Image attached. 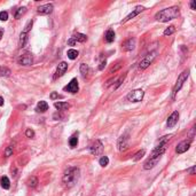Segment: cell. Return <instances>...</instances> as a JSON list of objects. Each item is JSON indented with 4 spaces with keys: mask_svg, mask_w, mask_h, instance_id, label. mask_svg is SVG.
Listing matches in <instances>:
<instances>
[{
    "mask_svg": "<svg viewBox=\"0 0 196 196\" xmlns=\"http://www.w3.org/2000/svg\"><path fill=\"white\" fill-rule=\"evenodd\" d=\"M180 15V10H179V7L177 6H173V7H169V8H165L163 10H160L156 15H155V18L156 21L158 22H169L171 20H174L177 18L178 16Z\"/></svg>",
    "mask_w": 196,
    "mask_h": 196,
    "instance_id": "6da1fadb",
    "label": "cell"
},
{
    "mask_svg": "<svg viewBox=\"0 0 196 196\" xmlns=\"http://www.w3.org/2000/svg\"><path fill=\"white\" fill-rule=\"evenodd\" d=\"M79 179V169L78 168H75V166H71L69 168L64 174H63V178H62V181L63 184L70 188V187H74L76 185V182L78 181Z\"/></svg>",
    "mask_w": 196,
    "mask_h": 196,
    "instance_id": "7a4b0ae2",
    "label": "cell"
},
{
    "mask_svg": "<svg viewBox=\"0 0 196 196\" xmlns=\"http://www.w3.org/2000/svg\"><path fill=\"white\" fill-rule=\"evenodd\" d=\"M189 77V70H185L180 76H179V78H178V80H177V83H176V85H174V87H173V99L176 98V94L180 91V89L182 87V85L185 84V82L187 80V78Z\"/></svg>",
    "mask_w": 196,
    "mask_h": 196,
    "instance_id": "3957f363",
    "label": "cell"
},
{
    "mask_svg": "<svg viewBox=\"0 0 196 196\" xmlns=\"http://www.w3.org/2000/svg\"><path fill=\"white\" fill-rule=\"evenodd\" d=\"M143 95H145V92L142 90H134L126 95V100L130 102H140L143 99Z\"/></svg>",
    "mask_w": 196,
    "mask_h": 196,
    "instance_id": "277c9868",
    "label": "cell"
},
{
    "mask_svg": "<svg viewBox=\"0 0 196 196\" xmlns=\"http://www.w3.org/2000/svg\"><path fill=\"white\" fill-rule=\"evenodd\" d=\"M17 62H18V64H21V66H31L32 62H33V57H32L31 53L25 52V53H23L22 55H20Z\"/></svg>",
    "mask_w": 196,
    "mask_h": 196,
    "instance_id": "5b68a950",
    "label": "cell"
},
{
    "mask_svg": "<svg viewBox=\"0 0 196 196\" xmlns=\"http://www.w3.org/2000/svg\"><path fill=\"white\" fill-rule=\"evenodd\" d=\"M90 151H91L93 155H95V156L101 155L102 151H103V145H102V142H101L100 140L93 141L92 145L90 146Z\"/></svg>",
    "mask_w": 196,
    "mask_h": 196,
    "instance_id": "8992f818",
    "label": "cell"
},
{
    "mask_svg": "<svg viewBox=\"0 0 196 196\" xmlns=\"http://www.w3.org/2000/svg\"><path fill=\"white\" fill-rule=\"evenodd\" d=\"M155 57H156V52H151V53H149L148 55H146V57L140 62V64H139V68L140 69H146V68H148L149 67V64L155 60Z\"/></svg>",
    "mask_w": 196,
    "mask_h": 196,
    "instance_id": "52a82bcc",
    "label": "cell"
},
{
    "mask_svg": "<svg viewBox=\"0 0 196 196\" xmlns=\"http://www.w3.org/2000/svg\"><path fill=\"white\" fill-rule=\"evenodd\" d=\"M117 147L120 151H124L128 148V135L125 134V135H122L118 141H117Z\"/></svg>",
    "mask_w": 196,
    "mask_h": 196,
    "instance_id": "ba28073f",
    "label": "cell"
},
{
    "mask_svg": "<svg viewBox=\"0 0 196 196\" xmlns=\"http://www.w3.org/2000/svg\"><path fill=\"white\" fill-rule=\"evenodd\" d=\"M191 143H192V140H185V141H181V142L177 146V148H176L177 154H184V153H186V151L189 149Z\"/></svg>",
    "mask_w": 196,
    "mask_h": 196,
    "instance_id": "9c48e42d",
    "label": "cell"
},
{
    "mask_svg": "<svg viewBox=\"0 0 196 196\" xmlns=\"http://www.w3.org/2000/svg\"><path fill=\"white\" fill-rule=\"evenodd\" d=\"M78 90H79V87H78V80L76 79V78H74V79H71V82L64 87V91H67V92H70V93H72V94H75V93H77L78 92Z\"/></svg>",
    "mask_w": 196,
    "mask_h": 196,
    "instance_id": "30bf717a",
    "label": "cell"
},
{
    "mask_svg": "<svg viewBox=\"0 0 196 196\" xmlns=\"http://www.w3.org/2000/svg\"><path fill=\"white\" fill-rule=\"evenodd\" d=\"M53 11V5L52 3H46V5H43L40 7H38L37 9V13L40 14V15H48Z\"/></svg>",
    "mask_w": 196,
    "mask_h": 196,
    "instance_id": "8fae6325",
    "label": "cell"
},
{
    "mask_svg": "<svg viewBox=\"0 0 196 196\" xmlns=\"http://www.w3.org/2000/svg\"><path fill=\"white\" fill-rule=\"evenodd\" d=\"M145 10V7H142V6H137L134 9H133V11H131L124 20H123V23H125V22H127V21H130V20H132L133 17H135L139 13H141V11H143Z\"/></svg>",
    "mask_w": 196,
    "mask_h": 196,
    "instance_id": "7c38bea8",
    "label": "cell"
},
{
    "mask_svg": "<svg viewBox=\"0 0 196 196\" xmlns=\"http://www.w3.org/2000/svg\"><path fill=\"white\" fill-rule=\"evenodd\" d=\"M68 70V64L66 62H61L56 69V72H55V76H54V79H56L57 77H62Z\"/></svg>",
    "mask_w": 196,
    "mask_h": 196,
    "instance_id": "4fadbf2b",
    "label": "cell"
},
{
    "mask_svg": "<svg viewBox=\"0 0 196 196\" xmlns=\"http://www.w3.org/2000/svg\"><path fill=\"white\" fill-rule=\"evenodd\" d=\"M178 119H179V112L178 111H173L172 114H171V116L168 118V126L169 127H173V126H176V124L178 123Z\"/></svg>",
    "mask_w": 196,
    "mask_h": 196,
    "instance_id": "5bb4252c",
    "label": "cell"
},
{
    "mask_svg": "<svg viewBox=\"0 0 196 196\" xmlns=\"http://www.w3.org/2000/svg\"><path fill=\"white\" fill-rule=\"evenodd\" d=\"M134 47H135V39L134 38H130L126 41H124V44H123L124 51H132V49H134Z\"/></svg>",
    "mask_w": 196,
    "mask_h": 196,
    "instance_id": "9a60e30c",
    "label": "cell"
},
{
    "mask_svg": "<svg viewBox=\"0 0 196 196\" xmlns=\"http://www.w3.org/2000/svg\"><path fill=\"white\" fill-rule=\"evenodd\" d=\"M158 158H148L146 162H145V164H143V169L145 170H149V169H153L157 163H158Z\"/></svg>",
    "mask_w": 196,
    "mask_h": 196,
    "instance_id": "2e32d148",
    "label": "cell"
},
{
    "mask_svg": "<svg viewBox=\"0 0 196 196\" xmlns=\"http://www.w3.org/2000/svg\"><path fill=\"white\" fill-rule=\"evenodd\" d=\"M36 110L38 112H45L46 110H48V103L46 101H39L36 107Z\"/></svg>",
    "mask_w": 196,
    "mask_h": 196,
    "instance_id": "e0dca14e",
    "label": "cell"
},
{
    "mask_svg": "<svg viewBox=\"0 0 196 196\" xmlns=\"http://www.w3.org/2000/svg\"><path fill=\"white\" fill-rule=\"evenodd\" d=\"M54 107L56 109H59L60 111H63V110H67L70 108V104L67 103V102H55L54 103Z\"/></svg>",
    "mask_w": 196,
    "mask_h": 196,
    "instance_id": "ac0fdd59",
    "label": "cell"
},
{
    "mask_svg": "<svg viewBox=\"0 0 196 196\" xmlns=\"http://www.w3.org/2000/svg\"><path fill=\"white\" fill-rule=\"evenodd\" d=\"M104 38H105V41L107 43H112L115 40V32H114V30H108L105 32Z\"/></svg>",
    "mask_w": 196,
    "mask_h": 196,
    "instance_id": "d6986e66",
    "label": "cell"
},
{
    "mask_svg": "<svg viewBox=\"0 0 196 196\" xmlns=\"http://www.w3.org/2000/svg\"><path fill=\"white\" fill-rule=\"evenodd\" d=\"M0 184H1V187L3 189H9V187H10V181H9V179L7 177H1Z\"/></svg>",
    "mask_w": 196,
    "mask_h": 196,
    "instance_id": "ffe728a7",
    "label": "cell"
},
{
    "mask_svg": "<svg viewBox=\"0 0 196 196\" xmlns=\"http://www.w3.org/2000/svg\"><path fill=\"white\" fill-rule=\"evenodd\" d=\"M72 38L75 39V41H79V43H84V41L87 40V37L85 34H83V33H76Z\"/></svg>",
    "mask_w": 196,
    "mask_h": 196,
    "instance_id": "44dd1931",
    "label": "cell"
},
{
    "mask_svg": "<svg viewBox=\"0 0 196 196\" xmlns=\"http://www.w3.org/2000/svg\"><path fill=\"white\" fill-rule=\"evenodd\" d=\"M69 145H70L71 148L77 147V145H78V135H77V134H74V135L69 139Z\"/></svg>",
    "mask_w": 196,
    "mask_h": 196,
    "instance_id": "7402d4cb",
    "label": "cell"
},
{
    "mask_svg": "<svg viewBox=\"0 0 196 196\" xmlns=\"http://www.w3.org/2000/svg\"><path fill=\"white\" fill-rule=\"evenodd\" d=\"M25 13H26V7H20L15 13V18H17V20L21 18Z\"/></svg>",
    "mask_w": 196,
    "mask_h": 196,
    "instance_id": "603a6c76",
    "label": "cell"
},
{
    "mask_svg": "<svg viewBox=\"0 0 196 196\" xmlns=\"http://www.w3.org/2000/svg\"><path fill=\"white\" fill-rule=\"evenodd\" d=\"M26 41H28V34L24 33V32H22L21 36H20V47H24L25 44H26Z\"/></svg>",
    "mask_w": 196,
    "mask_h": 196,
    "instance_id": "cb8c5ba5",
    "label": "cell"
},
{
    "mask_svg": "<svg viewBox=\"0 0 196 196\" xmlns=\"http://www.w3.org/2000/svg\"><path fill=\"white\" fill-rule=\"evenodd\" d=\"M10 74H11V71L8 68L0 67V77H8V76H10Z\"/></svg>",
    "mask_w": 196,
    "mask_h": 196,
    "instance_id": "d4e9b609",
    "label": "cell"
},
{
    "mask_svg": "<svg viewBox=\"0 0 196 196\" xmlns=\"http://www.w3.org/2000/svg\"><path fill=\"white\" fill-rule=\"evenodd\" d=\"M67 55H68V57L70 60H75L78 56V51H76V49H69L68 53H67Z\"/></svg>",
    "mask_w": 196,
    "mask_h": 196,
    "instance_id": "484cf974",
    "label": "cell"
},
{
    "mask_svg": "<svg viewBox=\"0 0 196 196\" xmlns=\"http://www.w3.org/2000/svg\"><path fill=\"white\" fill-rule=\"evenodd\" d=\"M37 185H38V179H37L36 177H31V178H29V180H28V186H29V187L34 188Z\"/></svg>",
    "mask_w": 196,
    "mask_h": 196,
    "instance_id": "4316f807",
    "label": "cell"
},
{
    "mask_svg": "<svg viewBox=\"0 0 196 196\" xmlns=\"http://www.w3.org/2000/svg\"><path fill=\"white\" fill-rule=\"evenodd\" d=\"M87 72H89V67H87V64L82 63V64H80V74H82V76H83V77H86Z\"/></svg>",
    "mask_w": 196,
    "mask_h": 196,
    "instance_id": "83f0119b",
    "label": "cell"
},
{
    "mask_svg": "<svg viewBox=\"0 0 196 196\" xmlns=\"http://www.w3.org/2000/svg\"><path fill=\"white\" fill-rule=\"evenodd\" d=\"M145 149H142V150H140V151H138L137 154H135V156H134V158H133V161L134 162H137V161H139L140 158H142L143 156H145Z\"/></svg>",
    "mask_w": 196,
    "mask_h": 196,
    "instance_id": "f1b7e54d",
    "label": "cell"
},
{
    "mask_svg": "<svg viewBox=\"0 0 196 196\" xmlns=\"http://www.w3.org/2000/svg\"><path fill=\"white\" fill-rule=\"evenodd\" d=\"M99 163H100V165L101 166H107L108 165V163H109V158L107 157V156H102L101 158H100V161H99Z\"/></svg>",
    "mask_w": 196,
    "mask_h": 196,
    "instance_id": "f546056e",
    "label": "cell"
},
{
    "mask_svg": "<svg viewBox=\"0 0 196 196\" xmlns=\"http://www.w3.org/2000/svg\"><path fill=\"white\" fill-rule=\"evenodd\" d=\"M174 31H176V28H174L173 25H170L169 28H166V29H165V31H164V34H165V36H170V34L174 33Z\"/></svg>",
    "mask_w": 196,
    "mask_h": 196,
    "instance_id": "4dcf8cb0",
    "label": "cell"
},
{
    "mask_svg": "<svg viewBox=\"0 0 196 196\" xmlns=\"http://www.w3.org/2000/svg\"><path fill=\"white\" fill-rule=\"evenodd\" d=\"M125 77H126V75H123V76L119 77V79L117 80V83H116V85H115V89H118V87L122 85V83H123V80H124Z\"/></svg>",
    "mask_w": 196,
    "mask_h": 196,
    "instance_id": "1f68e13d",
    "label": "cell"
},
{
    "mask_svg": "<svg viewBox=\"0 0 196 196\" xmlns=\"http://www.w3.org/2000/svg\"><path fill=\"white\" fill-rule=\"evenodd\" d=\"M7 20H8V13L0 11V21H7Z\"/></svg>",
    "mask_w": 196,
    "mask_h": 196,
    "instance_id": "d6a6232c",
    "label": "cell"
},
{
    "mask_svg": "<svg viewBox=\"0 0 196 196\" xmlns=\"http://www.w3.org/2000/svg\"><path fill=\"white\" fill-rule=\"evenodd\" d=\"M25 135H26L28 138H33V137H34V132H33L31 128H28V130L25 131Z\"/></svg>",
    "mask_w": 196,
    "mask_h": 196,
    "instance_id": "836d02e7",
    "label": "cell"
},
{
    "mask_svg": "<svg viewBox=\"0 0 196 196\" xmlns=\"http://www.w3.org/2000/svg\"><path fill=\"white\" fill-rule=\"evenodd\" d=\"M11 154H13V147H10V146H9V147H7V149L5 150V156H7V157H8V156H10Z\"/></svg>",
    "mask_w": 196,
    "mask_h": 196,
    "instance_id": "e575fe53",
    "label": "cell"
},
{
    "mask_svg": "<svg viewBox=\"0 0 196 196\" xmlns=\"http://www.w3.org/2000/svg\"><path fill=\"white\" fill-rule=\"evenodd\" d=\"M31 26H32V21H29L28 24L25 25V29L23 30V32H24V33H28V31L31 29Z\"/></svg>",
    "mask_w": 196,
    "mask_h": 196,
    "instance_id": "d590c367",
    "label": "cell"
},
{
    "mask_svg": "<svg viewBox=\"0 0 196 196\" xmlns=\"http://www.w3.org/2000/svg\"><path fill=\"white\" fill-rule=\"evenodd\" d=\"M119 68H120V64H119V63H117V66H116L115 68H111V69H110V74L115 72V71H116V70H118Z\"/></svg>",
    "mask_w": 196,
    "mask_h": 196,
    "instance_id": "8d00e7d4",
    "label": "cell"
},
{
    "mask_svg": "<svg viewBox=\"0 0 196 196\" xmlns=\"http://www.w3.org/2000/svg\"><path fill=\"white\" fill-rule=\"evenodd\" d=\"M56 98H61V95H59L57 93H55V92H53V93L51 94V99H53V100H54V99H56Z\"/></svg>",
    "mask_w": 196,
    "mask_h": 196,
    "instance_id": "74e56055",
    "label": "cell"
},
{
    "mask_svg": "<svg viewBox=\"0 0 196 196\" xmlns=\"http://www.w3.org/2000/svg\"><path fill=\"white\" fill-rule=\"evenodd\" d=\"M75 44H76V41H75V39H74V38H71V39H69V40H68V45L74 46Z\"/></svg>",
    "mask_w": 196,
    "mask_h": 196,
    "instance_id": "f35d334b",
    "label": "cell"
},
{
    "mask_svg": "<svg viewBox=\"0 0 196 196\" xmlns=\"http://www.w3.org/2000/svg\"><path fill=\"white\" fill-rule=\"evenodd\" d=\"M191 8H192L193 10H195V9H196V3H195V1H192V2H191Z\"/></svg>",
    "mask_w": 196,
    "mask_h": 196,
    "instance_id": "ab89813d",
    "label": "cell"
},
{
    "mask_svg": "<svg viewBox=\"0 0 196 196\" xmlns=\"http://www.w3.org/2000/svg\"><path fill=\"white\" fill-rule=\"evenodd\" d=\"M104 67H105V61H103V62L101 63V66L99 67V69H100V70H103V68H104Z\"/></svg>",
    "mask_w": 196,
    "mask_h": 196,
    "instance_id": "60d3db41",
    "label": "cell"
},
{
    "mask_svg": "<svg viewBox=\"0 0 196 196\" xmlns=\"http://www.w3.org/2000/svg\"><path fill=\"white\" fill-rule=\"evenodd\" d=\"M189 173H191V174H194V173H195V168H194V166L189 170Z\"/></svg>",
    "mask_w": 196,
    "mask_h": 196,
    "instance_id": "b9f144b4",
    "label": "cell"
},
{
    "mask_svg": "<svg viewBox=\"0 0 196 196\" xmlns=\"http://www.w3.org/2000/svg\"><path fill=\"white\" fill-rule=\"evenodd\" d=\"M2 104H3V98H1V97H0V107H1Z\"/></svg>",
    "mask_w": 196,
    "mask_h": 196,
    "instance_id": "7bdbcfd3",
    "label": "cell"
},
{
    "mask_svg": "<svg viewBox=\"0 0 196 196\" xmlns=\"http://www.w3.org/2000/svg\"><path fill=\"white\" fill-rule=\"evenodd\" d=\"M2 34H3V30H2V29H0V39H1Z\"/></svg>",
    "mask_w": 196,
    "mask_h": 196,
    "instance_id": "ee69618b",
    "label": "cell"
}]
</instances>
